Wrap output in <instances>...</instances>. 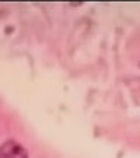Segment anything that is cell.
Masks as SVG:
<instances>
[{
  "mask_svg": "<svg viewBox=\"0 0 140 158\" xmlns=\"http://www.w3.org/2000/svg\"><path fill=\"white\" fill-rule=\"evenodd\" d=\"M0 158H28V154L19 142L6 140L0 146Z\"/></svg>",
  "mask_w": 140,
  "mask_h": 158,
  "instance_id": "obj_1",
  "label": "cell"
}]
</instances>
